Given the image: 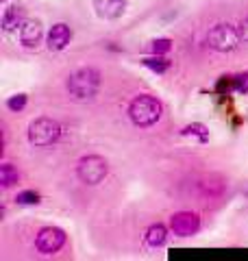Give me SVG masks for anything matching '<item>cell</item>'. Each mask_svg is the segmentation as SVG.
<instances>
[{
  "instance_id": "9",
  "label": "cell",
  "mask_w": 248,
  "mask_h": 261,
  "mask_svg": "<svg viewBox=\"0 0 248 261\" xmlns=\"http://www.w3.org/2000/svg\"><path fill=\"white\" fill-rule=\"evenodd\" d=\"M70 39H72V31L68 24H63V22L55 24L51 33H48V50H53V53L63 50V48L70 44Z\"/></svg>"
},
{
  "instance_id": "12",
  "label": "cell",
  "mask_w": 248,
  "mask_h": 261,
  "mask_svg": "<svg viewBox=\"0 0 248 261\" xmlns=\"http://www.w3.org/2000/svg\"><path fill=\"white\" fill-rule=\"evenodd\" d=\"M165 240H168V228H165L163 224H153V226L146 231V244H148L151 248L163 246Z\"/></svg>"
},
{
  "instance_id": "13",
  "label": "cell",
  "mask_w": 248,
  "mask_h": 261,
  "mask_svg": "<svg viewBox=\"0 0 248 261\" xmlns=\"http://www.w3.org/2000/svg\"><path fill=\"white\" fill-rule=\"evenodd\" d=\"M18 181H20L18 170H15L11 163H3V166H0V183H3V187H11Z\"/></svg>"
},
{
  "instance_id": "14",
  "label": "cell",
  "mask_w": 248,
  "mask_h": 261,
  "mask_svg": "<svg viewBox=\"0 0 248 261\" xmlns=\"http://www.w3.org/2000/svg\"><path fill=\"white\" fill-rule=\"evenodd\" d=\"M142 63L146 65V68H151L153 72H159V74H161V72H165V70H168V68H170V61H168V59H163V57H161V55L148 57V59H144Z\"/></svg>"
},
{
  "instance_id": "11",
  "label": "cell",
  "mask_w": 248,
  "mask_h": 261,
  "mask_svg": "<svg viewBox=\"0 0 248 261\" xmlns=\"http://www.w3.org/2000/svg\"><path fill=\"white\" fill-rule=\"evenodd\" d=\"M24 24V9L18 5H13L9 7V9H5L3 13V29L5 31H13V29H18Z\"/></svg>"
},
{
  "instance_id": "10",
  "label": "cell",
  "mask_w": 248,
  "mask_h": 261,
  "mask_svg": "<svg viewBox=\"0 0 248 261\" xmlns=\"http://www.w3.org/2000/svg\"><path fill=\"white\" fill-rule=\"evenodd\" d=\"M94 9L105 20H118L127 9V0H94Z\"/></svg>"
},
{
  "instance_id": "7",
  "label": "cell",
  "mask_w": 248,
  "mask_h": 261,
  "mask_svg": "<svg viewBox=\"0 0 248 261\" xmlns=\"http://www.w3.org/2000/svg\"><path fill=\"white\" fill-rule=\"evenodd\" d=\"M170 228L179 238H192V235L201 228V218L192 211H179L170 218Z\"/></svg>"
},
{
  "instance_id": "4",
  "label": "cell",
  "mask_w": 248,
  "mask_h": 261,
  "mask_svg": "<svg viewBox=\"0 0 248 261\" xmlns=\"http://www.w3.org/2000/svg\"><path fill=\"white\" fill-rule=\"evenodd\" d=\"M109 172V163L101 154H89V157H83L77 166V174L83 183L87 185H98Z\"/></svg>"
},
{
  "instance_id": "15",
  "label": "cell",
  "mask_w": 248,
  "mask_h": 261,
  "mask_svg": "<svg viewBox=\"0 0 248 261\" xmlns=\"http://www.w3.org/2000/svg\"><path fill=\"white\" fill-rule=\"evenodd\" d=\"M15 200H18V205H37V202H39V194L33 192V190H27V192H20Z\"/></svg>"
},
{
  "instance_id": "17",
  "label": "cell",
  "mask_w": 248,
  "mask_h": 261,
  "mask_svg": "<svg viewBox=\"0 0 248 261\" xmlns=\"http://www.w3.org/2000/svg\"><path fill=\"white\" fill-rule=\"evenodd\" d=\"M181 133L183 135H198L201 137V142H207V137H209L207 135V128L203 124H189V126H185L183 130H181Z\"/></svg>"
},
{
  "instance_id": "1",
  "label": "cell",
  "mask_w": 248,
  "mask_h": 261,
  "mask_svg": "<svg viewBox=\"0 0 248 261\" xmlns=\"http://www.w3.org/2000/svg\"><path fill=\"white\" fill-rule=\"evenodd\" d=\"M68 94L74 100H89L101 89V72L94 68H81L68 76Z\"/></svg>"
},
{
  "instance_id": "5",
  "label": "cell",
  "mask_w": 248,
  "mask_h": 261,
  "mask_svg": "<svg viewBox=\"0 0 248 261\" xmlns=\"http://www.w3.org/2000/svg\"><path fill=\"white\" fill-rule=\"evenodd\" d=\"M239 39H242V35H239V29H233L231 24H216L209 35H207V42H209V46L213 48V50L218 53H231L235 50Z\"/></svg>"
},
{
  "instance_id": "20",
  "label": "cell",
  "mask_w": 248,
  "mask_h": 261,
  "mask_svg": "<svg viewBox=\"0 0 248 261\" xmlns=\"http://www.w3.org/2000/svg\"><path fill=\"white\" fill-rule=\"evenodd\" d=\"M239 35H242L244 42H248V18L242 24H239Z\"/></svg>"
},
{
  "instance_id": "3",
  "label": "cell",
  "mask_w": 248,
  "mask_h": 261,
  "mask_svg": "<svg viewBox=\"0 0 248 261\" xmlns=\"http://www.w3.org/2000/svg\"><path fill=\"white\" fill-rule=\"evenodd\" d=\"M59 137H61V126L53 118H37L29 126V142L33 146H37V148L53 146Z\"/></svg>"
},
{
  "instance_id": "2",
  "label": "cell",
  "mask_w": 248,
  "mask_h": 261,
  "mask_svg": "<svg viewBox=\"0 0 248 261\" xmlns=\"http://www.w3.org/2000/svg\"><path fill=\"white\" fill-rule=\"evenodd\" d=\"M129 118L135 126H153L161 118V102L148 94L137 96L129 105Z\"/></svg>"
},
{
  "instance_id": "8",
  "label": "cell",
  "mask_w": 248,
  "mask_h": 261,
  "mask_svg": "<svg viewBox=\"0 0 248 261\" xmlns=\"http://www.w3.org/2000/svg\"><path fill=\"white\" fill-rule=\"evenodd\" d=\"M41 22L39 20H24V24L20 27V42L24 48H37L41 42Z\"/></svg>"
},
{
  "instance_id": "6",
  "label": "cell",
  "mask_w": 248,
  "mask_h": 261,
  "mask_svg": "<svg viewBox=\"0 0 248 261\" xmlns=\"http://www.w3.org/2000/svg\"><path fill=\"white\" fill-rule=\"evenodd\" d=\"M65 244V233L57 226H46L37 233L35 246L41 255H55L57 250H61V246Z\"/></svg>"
},
{
  "instance_id": "19",
  "label": "cell",
  "mask_w": 248,
  "mask_h": 261,
  "mask_svg": "<svg viewBox=\"0 0 248 261\" xmlns=\"http://www.w3.org/2000/svg\"><path fill=\"white\" fill-rule=\"evenodd\" d=\"M233 87L237 89V92H242V94L248 92V72H242V74H237V76H235Z\"/></svg>"
},
{
  "instance_id": "16",
  "label": "cell",
  "mask_w": 248,
  "mask_h": 261,
  "mask_svg": "<svg viewBox=\"0 0 248 261\" xmlns=\"http://www.w3.org/2000/svg\"><path fill=\"white\" fill-rule=\"evenodd\" d=\"M151 48H153L155 55H165V53H170L172 42H170L168 37H161V39H155V42L151 44Z\"/></svg>"
},
{
  "instance_id": "18",
  "label": "cell",
  "mask_w": 248,
  "mask_h": 261,
  "mask_svg": "<svg viewBox=\"0 0 248 261\" xmlns=\"http://www.w3.org/2000/svg\"><path fill=\"white\" fill-rule=\"evenodd\" d=\"M7 107H9L11 111H22L24 107H27V96H24V94L11 96L9 100H7Z\"/></svg>"
}]
</instances>
